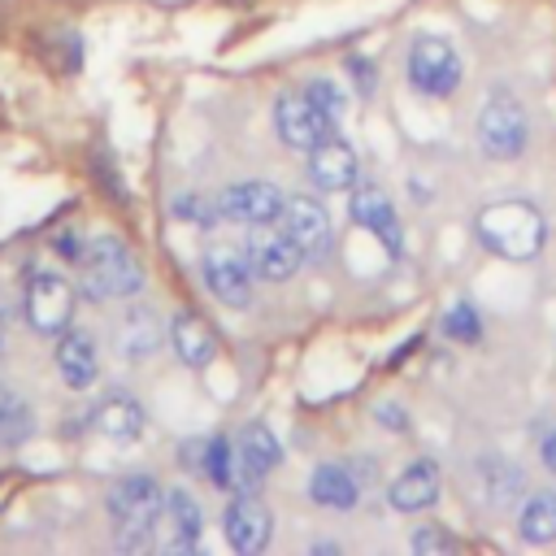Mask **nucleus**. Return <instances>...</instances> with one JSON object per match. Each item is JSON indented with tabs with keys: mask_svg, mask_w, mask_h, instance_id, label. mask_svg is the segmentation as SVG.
Listing matches in <instances>:
<instances>
[{
	"mask_svg": "<svg viewBox=\"0 0 556 556\" xmlns=\"http://www.w3.org/2000/svg\"><path fill=\"white\" fill-rule=\"evenodd\" d=\"M413 552L417 556H434V552H456V539L447 534V530H439V526H421V530H413Z\"/></svg>",
	"mask_w": 556,
	"mask_h": 556,
	"instance_id": "28",
	"label": "nucleus"
},
{
	"mask_svg": "<svg viewBox=\"0 0 556 556\" xmlns=\"http://www.w3.org/2000/svg\"><path fill=\"white\" fill-rule=\"evenodd\" d=\"M139 287H143V265L122 239L100 235L91 248H83V295L87 300H126Z\"/></svg>",
	"mask_w": 556,
	"mask_h": 556,
	"instance_id": "3",
	"label": "nucleus"
},
{
	"mask_svg": "<svg viewBox=\"0 0 556 556\" xmlns=\"http://www.w3.org/2000/svg\"><path fill=\"white\" fill-rule=\"evenodd\" d=\"M352 217H356V226H365L378 243H387V252H391V256H400V252H404L400 217H395L391 200H387L378 187H356V191H352Z\"/></svg>",
	"mask_w": 556,
	"mask_h": 556,
	"instance_id": "13",
	"label": "nucleus"
},
{
	"mask_svg": "<svg viewBox=\"0 0 556 556\" xmlns=\"http://www.w3.org/2000/svg\"><path fill=\"white\" fill-rule=\"evenodd\" d=\"M222 530H226V543H230L235 552L256 556V552L269 543V508H265L252 491H243V495H235V500L226 504Z\"/></svg>",
	"mask_w": 556,
	"mask_h": 556,
	"instance_id": "11",
	"label": "nucleus"
},
{
	"mask_svg": "<svg viewBox=\"0 0 556 556\" xmlns=\"http://www.w3.org/2000/svg\"><path fill=\"white\" fill-rule=\"evenodd\" d=\"M56 374L70 391H87L100 374V356H96V339L83 330H61L56 343Z\"/></svg>",
	"mask_w": 556,
	"mask_h": 556,
	"instance_id": "15",
	"label": "nucleus"
},
{
	"mask_svg": "<svg viewBox=\"0 0 556 556\" xmlns=\"http://www.w3.org/2000/svg\"><path fill=\"white\" fill-rule=\"evenodd\" d=\"M113 343H117V356L122 361H148L156 348H161V321L152 308H126L117 330H113Z\"/></svg>",
	"mask_w": 556,
	"mask_h": 556,
	"instance_id": "18",
	"label": "nucleus"
},
{
	"mask_svg": "<svg viewBox=\"0 0 556 556\" xmlns=\"http://www.w3.org/2000/svg\"><path fill=\"white\" fill-rule=\"evenodd\" d=\"M165 517H169V552H191L200 539V504L187 491H169L165 495Z\"/></svg>",
	"mask_w": 556,
	"mask_h": 556,
	"instance_id": "21",
	"label": "nucleus"
},
{
	"mask_svg": "<svg viewBox=\"0 0 556 556\" xmlns=\"http://www.w3.org/2000/svg\"><path fill=\"white\" fill-rule=\"evenodd\" d=\"M165 513V491L156 478L148 473H130L122 482H113L109 491V517L117 526V547L122 552H143L152 543L156 517Z\"/></svg>",
	"mask_w": 556,
	"mask_h": 556,
	"instance_id": "2",
	"label": "nucleus"
},
{
	"mask_svg": "<svg viewBox=\"0 0 556 556\" xmlns=\"http://www.w3.org/2000/svg\"><path fill=\"white\" fill-rule=\"evenodd\" d=\"M526 135H530V126H526L521 100H513L508 91H495L478 113V148L495 161H513V156H521Z\"/></svg>",
	"mask_w": 556,
	"mask_h": 556,
	"instance_id": "4",
	"label": "nucleus"
},
{
	"mask_svg": "<svg viewBox=\"0 0 556 556\" xmlns=\"http://www.w3.org/2000/svg\"><path fill=\"white\" fill-rule=\"evenodd\" d=\"M9 395H13V391H9V387H0V404H4V400H9Z\"/></svg>",
	"mask_w": 556,
	"mask_h": 556,
	"instance_id": "33",
	"label": "nucleus"
},
{
	"mask_svg": "<svg viewBox=\"0 0 556 556\" xmlns=\"http://www.w3.org/2000/svg\"><path fill=\"white\" fill-rule=\"evenodd\" d=\"M378 421H387L391 430H404V417H400V408H378Z\"/></svg>",
	"mask_w": 556,
	"mask_h": 556,
	"instance_id": "32",
	"label": "nucleus"
},
{
	"mask_svg": "<svg viewBox=\"0 0 556 556\" xmlns=\"http://www.w3.org/2000/svg\"><path fill=\"white\" fill-rule=\"evenodd\" d=\"M0 356H4V326H0Z\"/></svg>",
	"mask_w": 556,
	"mask_h": 556,
	"instance_id": "34",
	"label": "nucleus"
},
{
	"mask_svg": "<svg viewBox=\"0 0 556 556\" xmlns=\"http://www.w3.org/2000/svg\"><path fill=\"white\" fill-rule=\"evenodd\" d=\"M22 313H26L30 330H39V334L70 330V321H74V287H70V278H61L56 269L30 274L26 295H22Z\"/></svg>",
	"mask_w": 556,
	"mask_h": 556,
	"instance_id": "5",
	"label": "nucleus"
},
{
	"mask_svg": "<svg viewBox=\"0 0 556 556\" xmlns=\"http://www.w3.org/2000/svg\"><path fill=\"white\" fill-rule=\"evenodd\" d=\"M308 178L321 191H348L356 182V152L343 139H321L317 148H308Z\"/></svg>",
	"mask_w": 556,
	"mask_h": 556,
	"instance_id": "14",
	"label": "nucleus"
},
{
	"mask_svg": "<svg viewBox=\"0 0 556 556\" xmlns=\"http://www.w3.org/2000/svg\"><path fill=\"white\" fill-rule=\"evenodd\" d=\"M443 330H447V339H456V343H478V334H482V321H478L473 304H456V308H447V317H443Z\"/></svg>",
	"mask_w": 556,
	"mask_h": 556,
	"instance_id": "26",
	"label": "nucleus"
},
{
	"mask_svg": "<svg viewBox=\"0 0 556 556\" xmlns=\"http://www.w3.org/2000/svg\"><path fill=\"white\" fill-rule=\"evenodd\" d=\"M204 473L213 486L222 491H235V478H239V465H235V447L226 439H208L204 443Z\"/></svg>",
	"mask_w": 556,
	"mask_h": 556,
	"instance_id": "25",
	"label": "nucleus"
},
{
	"mask_svg": "<svg viewBox=\"0 0 556 556\" xmlns=\"http://www.w3.org/2000/svg\"><path fill=\"white\" fill-rule=\"evenodd\" d=\"M30 430H35V413H30V404L17 400V395H9V400L0 404V447H17V443H26Z\"/></svg>",
	"mask_w": 556,
	"mask_h": 556,
	"instance_id": "24",
	"label": "nucleus"
},
{
	"mask_svg": "<svg viewBox=\"0 0 556 556\" xmlns=\"http://www.w3.org/2000/svg\"><path fill=\"white\" fill-rule=\"evenodd\" d=\"M274 126H278V139L287 148H304V152L334 135V122L308 96H282L274 104Z\"/></svg>",
	"mask_w": 556,
	"mask_h": 556,
	"instance_id": "9",
	"label": "nucleus"
},
{
	"mask_svg": "<svg viewBox=\"0 0 556 556\" xmlns=\"http://www.w3.org/2000/svg\"><path fill=\"white\" fill-rule=\"evenodd\" d=\"M387 500H391V508H400V513H421V508H430V504L439 500V469H434V460H413V465L387 486Z\"/></svg>",
	"mask_w": 556,
	"mask_h": 556,
	"instance_id": "17",
	"label": "nucleus"
},
{
	"mask_svg": "<svg viewBox=\"0 0 556 556\" xmlns=\"http://www.w3.org/2000/svg\"><path fill=\"white\" fill-rule=\"evenodd\" d=\"M169 343H174L178 361L191 365V369H204L217 356V334L200 313H178L174 326H169Z\"/></svg>",
	"mask_w": 556,
	"mask_h": 556,
	"instance_id": "19",
	"label": "nucleus"
},
{
	"mask_svg": "<svg viewBox=\"0 0 556 556\" xmlns=\"http://www.w3.org/2000/svg\"><path fill=\"white\" fill-rule=\"evenodd\" d=\"M287 195L274 182H235L217 195V213L226 222H243V226H269L278 222Z\"/></svg>",
	"mask_w": 556,
	"mask_h": 556,
	"instance_id": "10",
	"label": "nucleus"
},
{
	"mask_svg": "<svg viewBox=\"0 0 556 556\" xmlns=\"http://www.w3.org/2000/svg\"><path fill=\"white\" fill-rule=\"evenodd\" d=\"M308 495L321 504V508H352L356 504V478L343 469V465H321L313 478H308Z\"/></svg>",
	"mask_w": 556,
	"mask_h": 556,
	"instance_id": "22",
	"label": "nucleus"
},
{
	"mask_svg": "<svg viewBox=\"0 0 556 556\" xmlns=\"http://www.w3.org/2000/svg\"><path fill=\"white\" fill-rule=\"evenodd\" d=\"M217 204H204V200H195V195H178L174 200V217H182V222H200V226H208V222H217L222 213H213Z\"/></svg>",
	"mask_w": 556,
	"mask_h": 556,
	"instance_id": "29",
	"label": "nucleus"
},
{
	"mask_svg": "<svg viewBox=\"0 0 556 556\" xmlns=\"http://www.w3.org/2000/svg\"><path fill=\"white\" fill-rule=\"evenodd\" d=\"M204 287L230 304V308H243L252 300V265H248V252L230 248V243H217L204 252Z\"/></svg>",
	"mask_w": 556,
	"mask_h": 556,
	"instance_id": "8",
	"label": "nucleus"
},
{
	"mask_svg": "<svg viewBox=\"0 0 556 556\" xmlns=\"http://www.w3.org/2000/svg\"><path fill=\"white\" fill-rule=\"evenodd\" d=\"M243 252H248V265L261 282H287L304 261V248L282 226H256V235L248 239Z\"/></svg>",
	"mask_w": 556,
	"mask_h": 556,
	"instance_id": "7",
	"label": "nucleus"
},
{
	"mask_svg": "<svg viewBox=\"0 0 556 556\" xmlns=\"http://www.w3.org/2000/svg\"><path fill=\"white\" fill-rule=\"evenodd\" d=\"M539 460L547 465V473H556V426H552V430L539 439Z\"/></svg>",
	"mask_w": 556,
	"mask_h": 556,
	"instance_id": "31",
	"label": "nucleus"
},
{
	"mask_svg": "<svg viewBox=\"0 0 556 556\" xmlns=\"http://www.w3.org/2000/svg\"><path fill=\"white\" fill-rule=\"evenodd\" d=\"M282 460V447L278 439L269 434V426L252 421L243 426L239 443H235V465H239V478H235V491H256V482Z\"/></svg>",
	"mask_w": 556,
	"mask_h": 556,
	"instance_id": "12",
	"label": "nucleus"
},
{
	"mask_svg": "<svg viewBox=\"0 0 556 556\" xmlns=\"http://www.w3.org/2000/svg\"><path fill=\"white\" fill-rule=\"evenodd\" d=\"M517 534H521L526 543H552V539H556V495H552V491L530 495V504H526L521 517H517Z\"/></svg>",
	"mask_w": 556,
	"mask_h": 556,
	"instance_id": "23",
	"label": "nucleus"
},
{
	"mask_svg": "<svg viewBox=\"0 0 556 556\" xmlns=\"http://www.w3.org/2000/svg\"><path fill=\"white\" fill-rule=\"evenodd\" d=\"M91 421H96V430H100L104 439L130 443V439H139V434H143V404H139V400H130V395H109V400H100V404H96Z\"/></svg>",
	"mask_w": 556,
	"mask_h": 556,
	"instance_id": "20",
	"label": "nucleus"
},
{
	"mask_svg": "<svg viewBox=\"0 0 556 556\" xmlns=\"http://www.w3.org/2000/svg\"><path fill=\"white\" fill-rule=\"evenodd\" d=\"M278 226H282L304 252H313V248H321V243L330 239V217H326V208H321L313 195H287V204H282V213H278Z\"/></svg>",
	"mask_w": 556,
	"mask_h": 556,
	"instance_id": "16",
	"label": "nucleus"
},
{
	"mask_svg": "<svg viewBox=\"0 0 556 556\" xmlns=\"http://www.w3.org/2000/svg\"><path fill=\"white\" fill-rule=\"evenodd\" d=\"M304 96H308V100H313V104H317V109H321V113H326V117L339 126V117H343V104H348V100H343V91H339L334 83H326V78H313Z\"/></svg>",
	"mask_w": 556,
	"mask_h": 556,
	"instance_id": "27",
	"label": "nucleus"
},
{
	"mask_svg": "<svg viewBox=\"0 0 556 556\" xmlns=\"http://www.w3.org/2000/svg\"><path fill=\"white\" fill-rule=\"evenodd\" d=\"M408 83L421 96H452L460 87V56L452 52V43L439 35H421L408 48Z\"/></svg>",
	"mask_w": 556,
	"mask_h": 556,
	"instance_id": "6",
	"label": "nucleus"
},
{
	"mask_svg": "<svg viewBox=\"0 0 556 556\" xmlns=\"http://www.w3.org/2000/svg\"><path fill=\"white\" fill-rule=\"evenodd\" d=\"M348 70H352V78H356L361 96H369V91H374V65H369L365 56H352V61H348Z\"/></svg>",
	"mask_w": 556,
	"mask_h": 556,
	"instance_id": "30",
	"label": "nucleus"
},
{
	"mask_svg": "<svg viewBox=\"0 0 556 556\" xmlns=\"http://www.w3.org/2000/svg\"><path fill=\"white\" fill-rule=\"evenodd\" d=\"M473 235L504 261H530L547 239V222L530 200H495L473 217Z\"/></svg>",
	"mask_w": 556,
	"mask_h": 556,
	"instance_id": "1",
	"label": "nucleus"
}]
</instances>
